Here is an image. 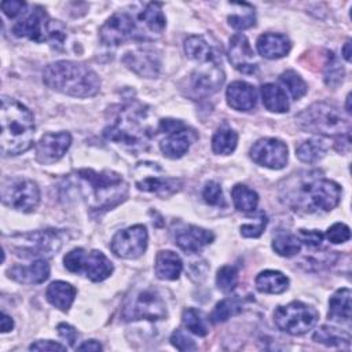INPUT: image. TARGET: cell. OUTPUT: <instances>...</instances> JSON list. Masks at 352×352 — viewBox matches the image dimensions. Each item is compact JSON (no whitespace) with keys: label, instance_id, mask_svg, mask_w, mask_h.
Here are the masks:
<instances>
[{"label":"cell","instance_id":"obj_1","mask_svg":"<svg viewBox=\"0 0 352 352\" xmlns=\"http://www.w3.org/2000/svg\"><path fill=\"white\" fill-rule=\"evenodd\" d=\"M74 177L88 208L94 212H106L116 208L128 197V183L114 170L78 169Z\"/></svg>","mask_w":352,"mask_h":352},{"label":"cell","instance_id":"obj_2","mask_svg":"<svg viewBox=\"0 0 352 352\" xmlns=\"http://www.w3.org/2000/svg\"><path fill=\"white\" fill-rule=\"evenodd\" d=\"M0 124V143L4 155H18L33 146L34 121L26 106L12 98L3 96Z\"/></svg>","mask_w":352,"mask_h":352},{"label":"cell","instance_id":"obj_3","mask_svg":"<svg viewBox=\"0 0 352 352\" xmlns=\"http://www.w3.org/2000/svg\"><path fill=\"white\" fill-rule=\"evenodd\" d=\"M44 84L60 94L74 98H89L99 92L100 80L88 66L72 60H58L43 72Z\"/></svg>","mask_w":352,"mask_h":352},{"label":"cell","instance_id":"obj_4","mask_svg":"<svg viewBox=\"0 0 352 352\" xmlns=\"http://www.w3.org/2000/svg\"><path fill=\"white\" fill-rule=\"evenodd\" d=\"M147 120V110L140 103H126L120 106L104 128L106 139L132 148H144L151 138Z\"/></svg>","mask_w":352,"mask_h":352},{"label":"cell","instance_id":"obj_5","mask_svg":"<svg viewBox=\"0 0 352 352\" xmlns=\"http://www.w3.org/2000/svg\"><path fill=\"white\" fill-rule=\"evenodd\" d=\"M341 199V187L324 177H308L297 186L287 188L286 202L293 210L305 213L329 212L338 205Z\"/></svg>","mask_w":352,"mask_h":352},{"label":"cell","instance_id":"obj_6","mask_svg":"<svg viewBox=\"0 0 352 352\" xmlns=\"http://www.w3.org/2000/svg\"><path fill=\"white\" fill-rule=\"evenodd\" d=\"M304 131L326 136H349L351 122L341 110L326 102H316L296 116Z\"/></svg>","mask_w":352,"mask_h":352},{"label":"cell","instance_id":"obj_7","mask_svg":"<svg viewBox=\"0 0 352 352\" xmlns=\"http://www.w3.org/2000/svg\"><path fill=\"white\" fill-rule=\"evenodd\" d=\"M12 33L16 37H26L36 43H51L52 47L59 48L66 38V29L59 21L48 16L45 10L34 7L30 14L12 26Z\"/></svg>","mask_w":352,"mask_h":352},{"label":"cell","instance_id":"obj_8","mask_svg":"<svg viewBox=\"0 0 352 352\" xmlns=\"http://www.w3.org/2000/svg\"><path fill=\"white\" fill-rule=\"evenodd\" d=\"M65 268L73 274H82L92 282H100L113 272V263L99 250L76 248L63 257Z\"/></svg>","mask_w":352,"mask_h":352},{"label":"cell","instance_id":"obj_9","mask_svg":"<svg viewBox=\"0 0 352 352\" xmlns=\"http://www.w3.org/2000/svg\"><path fill=\"white\" fill-rule=\"evenodd\" d=\"M318 319V311L301 301H292L286 305H279L274 312L276 327L292 336L308 333L316 324Z\"/></svg>","mask_w":352,"mask_h":352},{"label":"cell","instance_id":"obj_10","mask_svg":"<svg viewBox=\"0 0 352 352\" xmlns=\"http://www.w3.org/2000/svg\"><path fill=\"white\" fill-rule=\"evenodd\" d=\"M122 319L133 320H161L168 316L166 305L162 297L153 289H142L133 293L124 304Z\"/></svg>","mask_w":352,"mask_h":352},{"label":"cell","instance_id":"obj_11","mask_svg":"<svg viewBox=\"0 0 352 352\" xmlns=\"http://www.w3.org/2000/svg\"><path fill=\"white\" fill-rule=\"evenodd\" d=\"M15 238L21 239V243L15 248L16 254L25 257H51L65 243L67 238L63 230H40L29 234H19Z\"/></svg>","mask_w":352,"mask_h":352},{"label":"cell","instance_id":"obj_12","mask_svg":"<svg viewBox=\"0 0 352 352\" xmlns=\"http://www.w3.org/2000/svg\"><path fill=\"white\" fill-rule=\"evenodd\" d=\"M1 201L18 212H33L40 202V190L33 180L23 177L6 179L1 183Z\"/></svg>","mask_w":352,"mask_h":352},{"label":"cell","instance_id":"obj_13","mask_svg":"<svg viewBox=\"0 0 352 352\" xmlns=\"http://www.w3.org/2000/svg\"><path fill=\"white\" fill-rule=\"evenodd\" d=\"M158 133L162 135L160 148L168 158H180L184 155L192 140L197 138L194 131L180 120L165 118L158 124Z\"/></svg>","mask_w":352,"mask_h":352},{"label":"cell","instance_id":"obj_14","mask_svg":"<svg viewBox=\"0 0 352 352\" xmlns=\"http://www.w3.org/2000/svg\"><path fill=\"white\" fill-rule=\"evenodd\" d=\"M136 187L140 191L154 192L160 195H169L180 190L182 180L164 176L157 164L140 162L135 169Z\"/></svg>","mask_w":352,"mask_h":352},{"label":"cell","instance_id":"obj_15","mask_svg":"<svg viewBox=\"0 0 352 352\" xmlns=\"http://www.w3.org/2000/svg\"><path fill=\"white\" fill-rule=\"evenodd\" d=\"M205 66L194 70L186 81L187 96L201 99L213 95L224 82V73L217 63H204Z\"/></svg>","mask_w":352,"mask_h":352},{"label":"cell","instance_id":"obj_16","mask_svg":"<svg viewBox=\"0 0 352 352\" xmlns=\"http://www.w3.org/2000/svg\"><path fill=\"white\" fill-rule=\"evenodd\" d=\"M147 230L142 224L131 226L125 230L118 231L110 243L111 252L121 258H138L140 257L147 248Z\"/></svg>","mask_w":352,"mask_h":352},{"label":"cell","instance_id":"obj_17","mask_svg":"<svg viewBox=\"0 0 352 352\" xmlns=\"http://www.w3.org/2000/svg\"><path fill=\"white\" fill-rule=\"evenodd\" d=\"M250 158L261 166L282 169L287 162V147L275 138L260 139L250 148Z\"/></svg>","mask_w":352,"mask_h":352},{"label":"cell","instance_id":"obj_18","mask_svg":"<svg viewBox=\"0 0 352 352\" xmlns=\"http://www.w3.org/2000/svg\"><path fill=\"white\" fill-rule=\"evenodd\" d=\"M136 25L126 12H116L99 29L100 40L106 45H120L128 38L136 37Z\"/></svg>","mask_w":352,"mask_h":352},{"label":"cell","instance_id":"obj_19","mask_svg":"<svg viewBox=\"0 0 352 352\" xmlns=\"http://www.w3.org/2000/svg\"><path fill=\"white\" fill-rule=\"evenodd\" d=\"M122 63L135 74L144 78H155L161 70L160 54L153 48H136L122 56Z\"/></svg>","mask_w":352,"mask_h":352},{"label":"cell","instance_id":"obj_20","mask_svg":"<svg viewBox=\"0 0 352 352\" xmlns=\"http://www.w3.org/2000/svg\"><path fill=\"white\" fill-rule=\"evenodd\" d=\"M72 136L69 132H50L41 136L36 146V160L50 165L59 161L70 147Z\"/></svg>","mask_w":352,"mask_h":352},{"label":"cell","instance_id":"obj_21","mask_svg":"<svg viewBox=\"0 0 352 352\" xmlns=\"http://www.w3.org/2000/svg\"><path fill=\"white\" fill-rule=\"evenodd\" d=\"M228 60L230 63L245 74H253L257 72V62L254 52L243 34H234L230 38L228 45Z\"/></svg>","mask_w":352,"mask_h":352},{"label":"cell","instance_id":"obj_22","mask_svg":"<svg viewBox=\"0 0 352 352\" xmlns=\"http://www.w3.org/2000/svg\"><path fill=\"white\" fill-rule=\"evenodd\" d=\"M214 235L198 226H183L175 231L176 245L186 253H198L205 246L212 243Z\"/></svg>","mask_w":352,"mask_h":352},{"label":"cell","instance_id":"obj_23","mask_svg":"<svg viewBox=\"0 0 352 352\" xmlns=\"http://www.w3.org/2000/svg\"><path fill=\"white\" fill-rule=\"evenodd\" d=\"M12 280L25 285L43 283L50 276V265L44 258H37L29 265H14L7 271Z\"/></svg>","mask_w":352,"mask_h":352},{"label":"cell","instance_id":"obj_24","mask_svg":"<svg viewBox=\"0 0 352 352\" xmlns=\"http://www.w3.org/2000/svg\"><path fill=\"white\" fill-rule=\"evenodd\" d=\"M227 103L238 111H249L257 103V91L245 81H234L226 91Z\"/></svg>","mask_w":352,"mask_h":352},{"label":"cell","instance_id":"obj_25","mask_svg":"<svg viewBox=\"0 0 352 352\" xmlns=\"http://www.w3.org/2000/svg\"><path fill=\"white\" fill-rule=\"evenodd\" d=\"M257 51L267 59H278L285 56L290 48V40L280 33H265L257 38Z\"/></svg>","mask_w":352,"mask_h":352},{"label":"cell","instance_id":"obj_26","mask_svg":"<svg viewBox=\"0 0 352 352\" xmlns=\"http://www.w3.org/2000/svg\"><path fill=\"white\" fill-rule=\"evenodd\" d=\"M154 271L160 279L175 280L180 276L183 271V263L175 252L161 250L155 256Z\"/></svg>","mask_w":352,"mask_h":352},{"label":"cell","instance_id":"obj_27","mask_svg":"<svg viewBox=\"0 0 352 352\" xmlns=\"http://www.w3.org/2000/svg\"><path fill=\"white\" fill-rule=\"evenodd\" d=\"M186 55L201 63H217L219 55L202 36H190L184 40Z\"/></svg>","mask_w":352,"mask_h":352},{"label":"cell","instance_id":"obj_28","mask_svg":"<svg viewBox=\"0 0 352 352\" xmlns=\"http://www.w3.org/2000/svg\"><path fill=\"white\" fill-rule=\"evenodd\" d=\"M45 297L51 305L55 308L66 312L72 307L74 297H76V289L63 280H55L52 282L45 292Z\"/></svg>","mask_w":352,"mask_h":352},{"label":"cell","instance_id":"obj_29","mask_svg":"<svg viewBox=\"0 0 352 352\" xmlns=\"http://www.w3.org/2000/svg\"><path fill=\"white\" fill-rule=\"evenodd\" d=\"M327 318L340 323L351 320V290L348 287L338 289L329 300Z\"/></svg>","mask_w":352,"mask_h":352},{"label":"cell","instance_id":"obj_30","mask_svg":"<svg viewBox=\"0 0 352 352\" xmlns=\"http://www.w3.org/2000/svg\"><path fill=\"white\" fill-rule=\"evenodd\" d=\"M139 22L144 26L147 32L151 33V37L160 36L165 26H166V19L162 12V4L161 3H148L138 15Z\"/></svg>","mask_w":352,"mask_h":352},{"label":"cell","instance_id":"obj_31","mask_svg":"<svg viewBox=\"0 0 352 352\" xmlns=\"http://www.w3.org/2000/svg\"><path fill=\"white\" fill-rule=\"evenodd\" d=\"M256 289L260 293L279 294L289 287V279L279 271L267 270L256 276Z\"/></svg>","mask_w":352,"mask_h":352},{"label":"cell","instance_id":"obj_32","mask_svg":"<svg viewBox=\"0 0 352 352\" xmlns=\"http://www.w3.org/2000/svg\"><path fill=\"white\" fill-rule=\"evenodd\" d=\"M261 98L265 109L272 113H285L290 107L286 91L276 84H264L261 87Z\"/></svg>","mask_w":352,"mask_h":352},{"label":"cell","instance_id":"obj_33","mask_svg":"<svg viewBox=\"0 0 352 352\" xmlns=\"http://www.w3.org/2000/svg\"><path fill=\"white\" fill-rule=\"evenodd\" d=\"M327 142L320 138H311L301 142L296 148V155L305 164H314L322 160L327 151Z\"/></svg>","mask_w":352,"mask_h":352},{"label":"cell","instance_id":"obj_34","mask_svg":"<svg viewBox=\"0 0 352 352\" xmlns=\"http://www.w3.org/2000/svg\"><path fill=\"white\" fill-rule=\"evenodd\" d=\"M236 143H238V133L234 129L224 125L214 132L212 138V150L216 154L228 155L235 150Z\"/></svg>","mask_w":352,"mask_h":352},{"label":"cell","instance_id":"obj_35","mask_svg":"<svg viewBox=\"0 0 352 352\" xmlns=\"http://www.w3.org/2000/svg\"><path fill=\"white\" fill-rule=\"evenodd\" d=\"M314 341L327 346H342L349 345L351 336L348 331H342L337 327L323 324L314 333Z\"/></svg>","mask_w":352,"mask_h":352},{"label":"cell","instance_id":"obj_36","mask_svg":"<svg viewBox=\"0 0 352 352\" xmlns=\"http://www.w3.org/2000/svg\"><path fill=\"white\" fill-rule=\"evenodd\" d=\"M231 197L235 208L243 213L253 212L258 204L257 192L245 184H235L231 190Z\"/></svg>","mask_w":352,"mask_h":352},{"label":"cell","instance_id":"obj_37","mask_svg":"<svg viewBox=\"0 0 352 352\" xmlns=\"http://www.w3.org/2000/svg\"><path fill=\"white\" fill-rule=\"evenodd\" d=\"M301 242L297 238V235L292 234H280L274 238L272 241V249L275 253L283 257H293L300 253L301 250Z\"/></svg>","mask_w":352,"mask_h":352},{"label":"cell","instance_id":"obj_38","mask_svg":"<svg viewBox=\"0 0 352 352\" xmlns=\"http://www.w3.org/2000/svg\"><path fill=\"white\" fill-rule=\"evenodd\" d=\"M279 81L286 87L293 99H300L307 92L305 81L294 70H286L279 76Z\"/></svg>","mask_w":352,"mask_h":352},{"label":"cell","instance_id":"obj_39","mask_svg":"<svg viewBox=\"0 0 352 352\" xmlns=\"http://www.w3.org/2000/svg\"><path fill=\"white\" fill-rule=\"evenodd\" d=\"M182 320H183V324L187 327V330H190L192 334L199 337H204L208 334V326L202 319L201 312L197 311L195 308L184 309L182 315Z\"/></svg>","mask_w":352,"mask_h":352},{"label":"cell","instance_id":"obj_40","mask_svg":"<svg viewBox=\"0 0 352 352\" xmlns=\"http://www.w3.org/2000/svg\"><path fill=\"white\" fill-rule=\"evenodd\" d=\"M342 78H344V67L340 63L338 58L333 52H330L329 60L324 67V82L329 87H337L341 84Z\"/></svg>","mask_w":352,"mask_h":352},{"label":"cell","instance_id":"obj_41","mask_svg":"<svg viewBox=\"0 0 352 352\" xmlns=\"http://www.w3.org/2000/svg\"><path fill=\"white\" fill-rule=\"evenodd\" d=\"M216 285L224 293L232 292L238 285V270L232 265L221 267L216 275Z\"/></svg>","mask_w":352,"mask_h":352},{"label":"cell","instance_id":"obj_42","mask_svg":"<svg viewBox=\"0 0 352 352\" xmlns=\"http://www.w3.org/2000/svg\"><path fill=\"white\" fill-rule=\"evenodd\" d=\"M236 312H239V305H238L236 300L226 298L216 304L213 312L210 314V320L213 323H221V322H226L227 319H230V316L235 315Z\"/></svg>","mask_w":352,"mask_h":352},{"label":"cell","instance_id":"obj_43","mask_svg":"<svg viewBox=\"0 0 352 352\" xmlns=\"http://www.w3.org/2000/svg\"><path fill=\"white\" fill-rule=\"evenodd\" d=\"M228 23H230V26H232L234 29H238V30H243V29H249V28L254 26L256 16H254L252 7L248 6L246 10L243 11V14L235 12V14L230 15Z\"/></svg>","mask_w":352,"mask_h":352},{"label":"cell","instance_id":"obj_44","mask_svg":"<svg viewBox=\"0 0 352 352\" xmlns=\"http://www.w3.org/2000/svg\"><path fill=\"white\" fill-rule=\"evenodd\" d=\"M267 226V216L264 212H258L257 217L254 219V221L252 223H245L241 226V234L246 238H257L263 234L264 228Z\"/></svg>","mask_w":352,"mask_h":352},{"label":"cell","instance_id":"obj_45","mask_svg":"<svg viewBox=\"0 0 352 352\" xmlns=\"http://www.w3.org/2000/svg\"><path fill=\"white\" fill-rule=\"evenodd\" d=\"M202 197L204 199L213 206H220L224 205V199H223V191L219 183L216 182H208L204 187L202 191Z\"/></svg>","mask_w":352,"mask_h":352},{"label":"cell","instance_id":"obj_46","mask_svg":"<svg viewBox=\"0 0 352 352\" xmlns=\"http://www.w3.org/2000/svg\"><path fill=\"white\" fill-rule=\"evenodd\" d=\"M326 238L331 243H344L351 238V230L344 223H336L326 231Z\"/></svg>","mask_w":352,"mask_h":352},{"label":"cell","instance_id":"obj_47","mask_svg":"<svg viewBox=\"0 0 352 352\" xmlns=\"http://www.w3.org/2000/svg\"><path fill=\"white\" fill-rule=\"evenodd\" d=\"M170 344L179 351H195L197 345L191 337H188L183 330L177 329L170 336Z\"/></svg>","mask_w":352,"mask_h":352},{"label":"cell","instance_id":"obj_48","mask_svg":"<svg viewBox=\"0 0 352 352\" xmlns=\"http://www.w3.org/2000/svg\"><path fill=\"white\" fill-rule=\"evenodd\" d=\"M301 243L307 245L308 248L318 249L322 245L323 234L318 230H298V236Z\"/></svg>","mask_w":352,"mask_h":352},{"label":"cell","instance_id":"obj_49","mask_svg":"<svg viewBox=\"0 0 352 352\" xmlns=\"http://www.w3.org/2000/svg\"><path fill=\"white\" fill-rule=\"evenodd\" d=\"M25 8H26V3L19 0H8L1 3V10L8 18H15L16 15L22 14Z\"/></svg>","mask_w":352,"mask_h":352},{"label":"cell","instance_id":"obj_50","mask_svg":"<svg viewBox=\"0 0 352 352\" xmlns=\"http://www.w3.org/2000/svg\"><path fill=\"white\" fill-rule=\"evenodd\" d=\"M29 349L30 351H66V346L51 340H40L30 344Z\"/></svg>","mask_w":352,"mask_h":352},{"label":"cell","instance_id":"obj_51","mask_svg":"<svg viewBox=\"0 0 352 352\" xmlns=\"http://www.w3.org/2000/svg\"><path fill=\"white\" fill-rule=\"evenodd\" d=\"M58 333H59V336H60L63 340L67 341V344H69L70 346H74L78 334H77V331H76V329H74L73 326H70V324H67V323H59V324H58Z\"/></svg>","mask_w":352,"mask_h":352},{"label":"cell","instance_id":"obj_52","mask_svg":"<svg viewBox=\"0 0 352 352\" xmlns=\"http://www.w3.org/2000/svg\"><path fill=\"white\" fill-rule=\"evenodd\" d=\"M77 349L78 351H94V352H96V351H102V345L95 340H88V341L82 342L81 345H78Z\"/></svg>","mask_w":352,"mask_h":352},{"label":"cell","instance_id":"obj_53","mask_svg":"<svg viewBox=\"0 0 352 352\" xmlns=\"http://www.w3.org/2000/svg\"><path fill=\"white\" fill-rule=\"evenodd\" d=\"M12 327H14L12 319L6 312H1V333H8L12 330Z\"/></svg>","mask_w":352,"mask_h":352},{"label":"cell","instance_id":"obj_54","mask_svg":"<svg viewBox=\"0 0 352 352\" xmlns=\"http://www.w3.org/2000/svg\"><path fill=\"white\" fill-rule=\"evenodd\" d=\"M342 56L345 60H351V40H346V43L342 47Z\"/></svg>","mask_w":352,"mask_h":352},{"label":"cell","instance_id":"obj_55","mask_svg":"<svg viewBox=\"0 0 352 352\" xmlns=\"http://www.w3.org/2000/svg\"><path fill=\"white\" fill-rule=\"evenodd\" d=\"M349 103H351V94H348V96H346V113H348V114H351V106H349Z\"/></svg>","mask_w":352,"mask_h":352}]
</instances>
